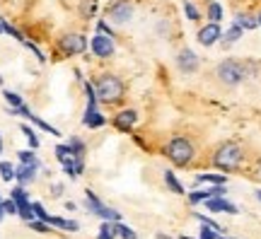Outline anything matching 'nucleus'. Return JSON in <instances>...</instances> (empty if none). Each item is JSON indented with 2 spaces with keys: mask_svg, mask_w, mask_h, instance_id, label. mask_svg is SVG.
Instances as JSON below:
<instances>
[{
  "mask_svg": "<svg viewBox=\"0 0 261 239\" xmlns=\"http://www.w3.org/2000/svg\"><path fill=\"white\" fill-rule=\"evenodd\" d=\"M211 160H213V165L218 167V169H223V172H234V169H240L244 162V150L240 143L227 140V143L215 147V152Z\"/></svg>",
  "mask_w": 261,
  "mask_h": 239,
  "instance_id": "f257e3e1",
  "label": "nucleus"
},
{
  "mask_svg": "<svg viewBox=\"0 0 261 239\" xmlns=\"http://www.w3.org/2000/svg\"><path fill=\"white\" fill-rule=\"evenodd\" d=\"M94 90H97V99L104 101V104H119L123 99V94H126L121 77L112 73L99 75L97 83H94Z\"/></svg>",
  "mask_w": 261,
  "mask_h": 239,
  "instance_id": "f03ea898",
  "label": "nucleus"
},
{
  "mask_svg": "<svg viewBox=\"0 0 261 239\" xmlns=\"http://www.w3.org/2000/svg\"><path fill=\"white\" fill-rule=\"evenodd\" d=\"M247 75H249L247 63L234 61V58H225V61H220L218 68H215V80L220 85H225V87H237L240 83L247 80Z\"/></svg>",
  "mask_w": 261,
  "mask_h": 239,
  "instance_id": "7ed1b4c3",
  "label": "nucleus"
},
{
  "mask_svg": "<svg viewBox=\"0 0 261 239\" xmlns=\"http://www.w3.org/2000/svg\"><path fill=\"white\" fill-rule=\"evenodd\" d=\"M165 155H167V160L172 162V165L177 167H187L194 162L196 157V147L194 143L189 138H184V136H177V138H172L165 145Z\"/></svg>",
  "mask_w": 261,
  "mask_h": 239,
  "instance_id": "20e7f679",
  "label": "nucleus"
},
{
  "mask_svg": "<svg viewBox=\"0 0 261 239\" xmlns=\"http://www.w3.org/2000/svg\"><path fill=\"white\" fill-rule=\"evenodd\" d=\"M85 92H87V109H85V119L83 123L87 128H102L107 119L97 111V90H94L92 83H85Z\"/></svg>",
  "mask_w": 261,
  "mask_h": 239,
  "instance_id": "39448f33",
  "label": "nucleus"
},
{
  "mask_svg": "<svg viewBox=\"0 0 261 239\" xmlns=\"http://www.w3.org/2000/svg\"><path fill=\"white\" fill-rule=\"evenodd\" d=\"M107 17L112 19L114 24H126L133 19V3L130 0H116L107 8Z\"/></svg>",
  "mask_w": 261,
  "mask_h": 239,
  "instance_id": "423d86ee",
  "label": "nucleus"
},
{
  "mask_svg": "<svg viewBox=\"0 0 261 239\" xmlns=\"http://www.w3.org/2000/svg\"><path fill=\"white\" fill-rule=\"evenodd\" d=\"M87 208L97 215V218H102V220H114V222H121V213L109 208V205H104L92 191H87Z\"/></svg>",
  "mask_w": 261,
  "mask_h": 239,
  "instance_id": "0eeeda50",
  "label": "nucleus"
},
{
  "mask_svg": "<svg viewBox=\"0 0 261 239\" xmlns=\"http://www.w3.org/2000/svg\"><path fill=\"white\" fill-rule=\"evenodd\" d=\"M58 46L65 56H80L87 51V39L83 34H65V37H61Z\"/></svg>",
  "mask_w": 261,
  "mask_h": 239,
  "instance_id": "6e6552de",
  "label": "nucleus"
},
{
  "mask_svg": "<svg viewBox=\"0 0 261 239\" xmlns=\"http://www.w3.org/2000/svg\"><path fill=\"white\" fill-rule=\"evenodd\" d=\"M114 51H116V46H114V39L107 37V34H94L92 37V54L99 56V58H112Z\"/></svg>",
  "mask_w": 261,
  "mask_h": 239,
  "instance_id": "1a4fd4ad",
  "label": "nucleus"
},
{
  "mask_svg": "<svg viewBox=\"0 0 261 239\" xmlns=\"http://www.w3.org/2000/svg\"><path fill=\"white\" fill-rule=\"evenodd\" d=\"M177 68L184 75H191L198 70V56L191 51V48H181L177 54Z\"/></svg>",
  "mask_w": 261,
  "mask_h": 239,
  "instance_id": "9d476101",
  "label": "nucleus"
},
{
  "mask_svg": "<svg viewBox=\"0 0 261 239\" xmlns=\"http://www.w3.org/2000/svg\"><path fill=\"white\" fill-rule=\"evenodd\" d=\"M136 121H138V111L136 109H123L119 111L116 116H114V128L116 130H121V133H128L133 126H136Z\"/></svg>",
  "mask_w": 261,
  "mask_h": 239,
  "instance_id": "9b49d317",
  "label": "nucleus"
},
{
  "mask_svg": "<svg viewBox=\"0 0 261 239\" xmlns=\"http://www.w3.org/2000/svg\"><path fill=\"white\" fill-rule=\"evenodd\" d=\"M220 39H223V32L218 27V22H211V24L201 27V32H198V44L201 46H213Z\"/></svg>",
  "mask_w": 261,
  "mask_h": 239,
  "instance_id": "f8f14e48",
  "label": "nucleus"
},
{
  "mask_svg": "<svg viewBox=\"0 0 261 239\" xmlns=\"http://www.w3.org/2000/svg\"><path fill=\"white\" fill-rule=\"evenodd\" d=\"M205 203V208L211 213H240L237 210V205L234 203H230V201H225L223 196H213V198H208V201H203Z\"/></svg>",
  "mask_w": 261,
  "mask_h": 239,
  "instance_id": "ddd939ff",
  "label": "nucleus"
},
{
  "mask_svg": "<svg viewBox=\"0 0 261 239\" xmlns=\"http://www.w3.org/2000/svg\"><path fill=\"white\" fill-rule=\"evenodd\" d=\"M37 169H39V162H34V165H22L19 162V167L15 169V179H17L19 184H32L34 179H37Z\"/></svg>",
  "mask_w": 261,
  "mask_h": 239,
  "instance_id": "4468645a",
  "label": "nucleus"
},
{
  "mask_svg": "<svg viewBox=\"0 0 261 239\" xmlns=\"http://www.w3.org/2000/svg\"><path fill=\"white\" fill-rule=\"evenodd\" d=\"M65 169V174L70 176V179H75V176H80L85 172V162H83V157H73L68 165H63Z\"/></svg>",
  "mask_w": 261,
  "mask_h": 239,
  "instance_id": "2eb2a0df",
  "label": "nucleus"
},
{
  "mask_svg": "<svg viewBox=\"0 0 261 239\" xmlns=\"http://www.w3.org/2000/svg\"><path fill=\"white\" fill-rule=\"evenodd\" d=\"M116 234H119V222L104 220L102 227H99V237H97V239H114Z\"/></svg>",
  "mask_w": 261,
  "mask_h": 239,
  "instance_id": "dca6fc26",
  "label": "nucleus"
},
{
  "mask_svg": "<svg viewBox=\"0 0 261 239\" xmlns=\"http://www.w3.org/2000/svg\"><path fill=\"white\" fill-rule=\"evenodd\" d=\"M234 24H240L242 29H256V17L254 15H247V12H237L234 15Z\"/></svg>",
  "mask_w": 261,
  "mask_h": 239,
  "instance_id": "f3484780",
  "label": "nucleus"
},
{
  "mask_svg": "<svg viewBox=\"0 0 261 239\" xmlns=\"http://www.w3.org/2000/svg\"><path fill=\"white\" fill-rule=\"evenodd\" d=\"M165 184L169 186V191H172V193H177V196H181V193H187V191H184V186L179 184V179L174 176V172H169V169L165 172Z\"/></svg>",
  "mask_w": 261,
  "mask_h": 239,
  "instance_id": "a211bd4d",
  "label": "nucleus"
},
{
  "mask_svg": "<svg viewBox=\"0 0 261 239\" xmlns=\"http://www.w3.org/2000/svg\"><path fill=\"white\" fill-rule=\"evenodd\" d=\"M242 32H244V29L240 27V24H232V27H230V29H227V32L223 34V39H220V41H223L225 46H230V44H234L237 39L242 37Z\"/></svg>",
  "mask_w": 261,
  "mask_h": 239,
  "instance_id": "6ab92c4d",
  "label": "nucleus"
},
{
  "mask_svg": "<svg viewBox=\"0 0 261 239\" xmlns=\"http://www.w3.org/2000/svg\"><path fill=\"white\" fill-rule=\"evenodd\" d=\"M73 157H77V155L73 152V147L70 145H56V160L61 162V165H68Z\"/></svg>",
  "mask_w": 261,
  "mask_h": 239,
  "instance_id": "aec40b11",
  "label": "nucleus"
},
{
  "mask_svg": "<svg viewBox=\"0 0 261 239\" xmlns=\"http://www.w3.org/2000/svg\"><path fill=\"white\" fill-rule=\"evenodd\" d=\"M27 119L32 121L34 126H39V128H41V130H46V133H51V136H61V130H58L56 126H48L46 121H41V119H39V116H34V114H29Z\"/></svg>",
  "mask_w": 261,
  "mask_h": 239,
  "instance_id": "412c9836",
  "label": "nucleus"
},
{
  "mask_svg": "<svg viewBox=\"0 0 261 239\" xmlns=\"http://www.w3.org/2000/svg\"><path fill=\"white\" fill-rule=\"evenodd\" d=\"M196 181H198V184H225L227 179H225L223 174H198Z\"/></svg>",
  "mask_w": 261,
  "mask_h": 239,
  "instance_id": "4be33fe9",
  "label": "nucleus"
},
{
  "mask_svg": "<svg viewBox=\"0 0 261 239\" xmlns=\"http://www.w3.org/2000/svg\"><path fill=\"white\" fill-rule=\"evenodd\" d=\"M22 133H24V138H27L29 147H32V150H37V147H39V136L34 133V128H32V126H22Z\"/></svg>",
  "mask_w": 261,
  "mask_h": 239,
  "instance_id": "5701e85b",
  "label": "nucleus"
},
{
  "mask_svg": "<svg viewBox=\"0 0 261 239\" xmlns=\"http://www.w3.org/2000/svg\"><path fill=\"white\" fill-rule=\"evenodd\" d=\"M208 19L211 22H220L223 19V8L218 3H208Z\"/></svg>",
  "mask_w": 261,
  "mask_h": 239,
  "instance_id": "b1692460",
  "label": "nucleus"
},
{
  "mask_svg": "<svg viewBox=\"0 0 261 239\" xmlns=\"http://www.w3.org/2000/svg\"><path fill=\"white\" fill-rule=\"evenodd\" d=\"M3 97H5V101H8L10 107H22V104H24L22 97H19L17 92H12V90H3Z\"/></svg>",
  "mask_w": 261,
  "mask_h": 239,
  "instance_id": "393cba45",
  "label": "nucleus"
},
{
  "mask_svg": "<svg viewBox=\"0 0 261 239\" xmlns=\"http://www.w3.org/2000/svg\"><path fill=\"white\" fill-rule=\"evenodd\" d=\"M0 24H3V32H5V34H10V37H15L17 41H24V37H22V32H19V29H15L12 24H10V22H5V19H0Z\"/></svg>",
  "mask_w": 261,
  "mask_h": 239,
  "instance_id": "a878e982",
  "label": "nucleus"
},
{
  "mask_svg": "<svg viewBox=\"0 0 261 239\" xmlns=\"http://www.w3.org/2000/svg\"><path fill=\"white\" fill-rule=\"evenodd\" d=\"M0 176H3L5 181H12V179H15V167L10 165V162H0Z\"/></svg>",
  "mask_w": 261,
  "mask_h": 239,
  "instance_id": "bb28decb",
  "label": "nucleus"
},
{
  "mask_svg": "<svg viewBox=\"0 0 261 239\" xmlns=\"http://www.w3.org/2000/svg\"><path fill=\"white\" fill-rule=\"evenodd\" d=\"M17 157H19V162H22V165H34V162H39L37 155H34L32 150H19Z\"/></svg>",
  "mask_w": 261,
  "mask_h": 239,
  "instance_id": "cd10ccee",
  "label": "nucleus"
},
{
  "mask_svg": "<svg viewBox=\"0 0 261 239\" xmlns=\"http://www.w3.org/2000/svg\"><path fill=\"white\" fill-rule=\"evenodd\" d=\"M29 227H32L34 232H41V234H46V232H51V230H48L51 225H48V222H44V220H39V218H34V220H29Z\"/></svg>",
  "mask_w": 261,
  "mask_h": 239,
  "instance_id": "c85d7f7f",
  "label": "nucleus"
},
{
  "mask_svg": "<svg viewBox=\"0 0 261 239\" xmlns=\"http://www.w3.org/2000/svg\"><path fill=\"white\" fill-rule=\"evenodd\" d=\"M184 12H187V17L191 19V22H198V19H201V12H198V8H196L194 3H184Z\"/></svg>",
  "mask_w": 261,
  "mask_h": 239,
  "instance_id": "c756f323",
  "label": "nucleus"
},
{
  "mask_svg": "<svg viewBox=\"0 0 261 239\" xmlns=\"http://www.w3.org/2000/svg\"><path fill=\"white\" fill-rule=\"evenodd\" d=\"M22 44H24V46L29 48V51H34V56H37V61H39V63H46V56L41 54V48H39L37 44H32V41H27V39H24Z\"/></svg>",
  "mask_w": 261,
  "mask_h": 239,
  "instance_id": "7c9ffc66",
  "label": "nucleus"
},
{
  "mask_svg": "<svg viewBox=\"0 0 261 239\" xmlns=\"http://www.w3.org/2000/svg\"><path fill=\"white\" fill-rule=\"evenodd\" d=\"M68 145L73 147V152H75L77 157H83V152H85V143H83L80 138H70V143H68Z\"/></svg>",
  "mask_w": 261,
  "mask_h": 239,
  "instance_id": "2f4dec72",
  "label": "nucleus"
},
{
  "mask_svg": "<svg viewBox=\"0 0 261 239\" xmlns=\"http://www.w3.org/2000/svg\"><path fill=\"white\" fill-rule=\"evenodd\" d=\"M119 234H121V239H138V234L130 230L128 225H121V222H119Z\"/></svg>",
  "mask_w": 261,
  "mask_h": 239,
  "instance_id": "473e14b6",
  "label": "nucleus"
},
{
  "mask_svg": "<svg viewBox=\"0 0 261 239\" xmlns=\"http://www.w3.org/2000/svg\"><path fill=\"white\" fill-rule=\"evenodd\" d=\"M94 10H97V0H85V8H83V15H85V17H92Z\"/></svg>",
  "mask_w": 261,
  "mask_h": 239,
  "instance_id": "72a5a7b5",
  "label": "nucleus"
},
{
  "mask_svg": "<svg viewBox=\"0 0 261 239\" xmlns=\"http://www.w3.org/2000/svg\"><path fill=\"white\" fill-rule=\"evenodd\" d=\"M201 239H218V230H213V227L203 225V227H201Z\"/></svg>",
  "mask_w": 261,
  "mask_h": 239,
  "instance_id": "f704fd0d",
  "label": "nucleus"
},
{
  "mask_svg": "<svg viewBox=\"0 0 261 239\" xmlns=\"http://www.w3.org/2000/svg\"><path fill=\"white\" fill-rule=\"evenodd\" d=\"M3 210L10 213V215H17V203L12 201V198H8V201H3Z\"/></svg>",
  "mask_w": 261,
  "mask_h": 239,
  "instance_id": "c9c22d12",
  "label": "nucleus"
},
{
  "mask_svg": "<svg viewBox=\"0 0 261 239\" xmlns=\"http://www.w3.org/2000/svg\"><path fill=\"white\" fill-rule=\"evenodd\" d=\"M97 27H99V32H102V34H107V37H114V29L109 27V24H107V22H99V24H97Z\"/></svg>",
  "mask_w": 261,
  "mask_h": 239,
  "instance_id": "e433bc0d",
  "label": "nucleus"
},
{
  "mask_svg": "<svg viewBox=\"0 0 261 239\" xmlns=\"http://www.w3.org/2000/svg\"><path fill=\"white\" fill-rule=\"evenodd\" d=\"M51 193H54L56 198H58V196H63V186H61V184H54V186H51Z\"/></svg>",
  "mask_w": 261,
  "mask_h": 239,
  "instance_id": "4c0bfd02",
  "label": "nucleus"
},
{
  "mask_svg": "<svg viewBox=\"0 0 261 239\" xmlns=\"http://www.w3.org/2000/svg\"><path fill=\"white\" fill-rule=\"evenodd\" d=\"M254 176H256V179L261 181V160L256 162V167H254Z\"/></svg>",
  "mask_w": 261,
  "mask_h": 239,
  "instance_id": "58836bf2",
  "label": "nucleus"
},
{
  "mask_svg": "<svg viewBox=\"0 0 261 239\" xmlns=\"http://www.w3.org/2000/svg\"><path fill=\"white\" fill-rule=\"evenodd\" d=\"M3 215H5V210H3V205H0V220H3Z\"/></svg>",
  "mask_w": 261,
  "mask_h": 239,
  "instance_id": "ea45409f",
  "label": "nucleus"
},
{
  "mask_svg": "<svg viewBox=\"0 0 261 239\" xmlns=\"http://www.w3.org/2000/svg\"><path fill=\"white\" fill-rule=\"evenodd\" d=\"M256 22H259V24H261V12H259V15H256Z\"/></svg>",
  "mask_w": 261,
  "mask_h": 239,
  "instance_id": "a19ab883",
  "label": "nucleus"
},
{
  "mask_svg": "<svg viewBox=\"0 0 261 239\" xmlns=\"http://www.w3.org/2000/svg\"><path fill=\"white\" fill-rule=\"evenodd\" d=\"M256 198H259V201H261V189H259V191H256Z\"/></svg>",
  "mask_w": 261,
  "mask_h": 239,
  "instance_id": "79ce46f5",
  "label": "nucleus"
},
{
  "mask_svg": "<svg viewBox=\"0 0 261 239\" xmlns=\"http://www.w3.org/2000/svg\"><path fill=\"white\" fill-rule=\"evenodd\" d=\"M0 155H3V138H0Z\"/></svg>",
  "mask_w": 261,
  "mask_h": 239,
  "instance_id": "37998d69",
  "label": "nucleus"
},
{
  "mask_svg": "<svg viewBox=\"0 0 261 239\" xmlns=\"http://www.w3.org/2000/svg\"><path fill=\"white\" fill-rule=\"evenodd\" d=\"M158 239H169V237H165V234H160V237Z\"/></svg>",
  "mask_w": 261,
  "mask_h": 239,
  "instance_id": "c03bdc74",
  "label": "nucleus"
},
{
  "mask_svg": "<svg viewBox=\"0 0 261 239\" xmlns=\"http://www.w3.org/2000/svg\"><path fill=\"white\" fill-rule=\"evenodd\" d=\"M0 34H5V32H3V24H0Z\"/></svg>",
  "mask_w": 261,
  "mask_h": 239,
  "instance_id": "a18cd8bd",
  "label": "nucleus"
},
{
  "mask_svg": "<svg viewBox=\"0 0 261 239\" xmlns=\"http://www.w3.org/2000/svg\"><path fill=\"white\" fill-rule=\"evenodd\" d=\"M181 239H191V237H181Z\"/></svg>",
  "mask_w": 261,
  "mask_h": 239,
  "instance_id": "49530a36",
  "label": "nucleus"
},
{
  "mask_svg": "<svg viewBox=\"0 0 261 239\" xmlns=\"http://www.w3.org/2000/svg\"><path fill=\"white\" fill-rule=\"evenodd\" d=\"M0 205H3V198H0Z\"/></svg>",
  "mask_w": 261,
  "mask_h": 239,
  "instance_id": "de8ad7c7",
  "label": "nucleus"
},
{
  "mask_svg": "<svg viewBox=\"0 0 261 239\" xmlns=\"http://www.w3.org/2000/svg\"><path fill=\"white\" fill-rule=\"evenodd\" d=\"M218 239H225V237H218Z\"/></svg>",
  "mask_w": 261,
  "mask_h": 239,
  "instance_id": "09e8293b",
  "label": "nucleus"
}]
</instances>
